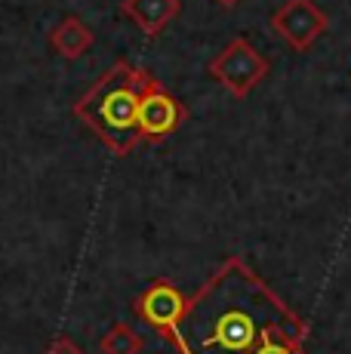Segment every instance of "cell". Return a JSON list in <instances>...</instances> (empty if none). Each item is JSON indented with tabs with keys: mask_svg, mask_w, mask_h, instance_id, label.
I'll use <instances>...</instances> for the list:
<instances>
[{
	"mask_svg": "<svg viewBox=\"0 0 351 354\" xmlns=\"http://www.w3.org/2000/svg\"><path fill=\"white\" fill-rule=\"evenodd\" d=\"M302 324L244 259H228L185 302L170 342L182 354H262L268 345H302Z\"/></svg>",
	"mask_w": 351,
	"mask_h": 354,
	"instance_id": "obj_1",
	"label": "cell"
},
{
	"mask_svg": "<svg viewBox=\"0 0 351 354\" xmlns=\"http://www.w3.org/2000/svg\"><path fill=\"white\" fill-rule=\"evenodd\" d=\"M151 71L126 59H117L74 105V118L105 142L117 158H126L142 142L139 133V99Z\"/></svg>",
	"mask_w": 351,
	"mask_h": 354,
	"instance_id": "obj_2",
	"label": "cell"
},
{
	"mask_svg": "<svg viewBox=\"0 0 351 354\" xmlns=\"http://www.w3.org/2000/svg\"><path fill=\"white\" fill-rule=\"evenodd\" d=\"M268 71H272L268 59L247 37L228 40L225 50L210 62V74L225 90H231V96H238V99H247L249 90L268 77Z\"/></svg>",
	"mask_w": 351,
	"mask_h": 354,
	"instance_id": "obj_3",
	"label": "cell"
},
{
	"mask_svg": "<svg viewBox=\"0 0 351 354\" xmlns=\"http://www.w3.org/2000/svg\"><path fill=\"white\" fill-rule=\"evenodd\" d=\"M188 118L185 105L167 90L160 80L148 77L145 90H142L139 99V133L142 142H158L167 139L170 133L182 127V120Z\"/></svg>",
	"mask_w": 351,
	"mask_h": 354,
	"instance_id": "obj_4",
	"label": "cell"
},
{
	"mask_svg": "<svg viewBox=\"0 0 351 354\" xmlns=\"http://www.w3.org/2000/svg\"><path fill=\"white\" fill-rule=\"evenodd\" d=\"M327 12L314 0H283L281 10H274L272 28L287 40L290 50L305 53L308 46L327 31Z\"/></svg>",
	"mask_w": 351,
	"mask_h": 354,
	"instance_id": "obj_5",
	"label": "cell"
},
{
	"mask_svg": "<svg viewBox=\"0 0 351 354\" xmlns=\"http://www.w3.org/2000/svg\"><path fill=\"white\" fill-rule=\"evenodd\" d=\"M133 308H136V315L148 326H154L158 333H164V336L170 339L176 324H179V317H182V311H185V299H182V292L176 290L173 283L154 281L151 287L136 299Z\"/></svg>",
	"mask_w": 351,
	"mask_h": 354,
	"instance_id": "obj_6",
	"label": "cell"
},
{
	"mask_svg": "<svg viewBox=\"0 0 351 354\" xmlns=\"http://www.w3.org/2000/svg\"><path fill=\"white\" fill-rule=\"evenodd\" d=\"M179 0H120V12L139 25L148 37H158L167 31V25L179 16Z\"/></svg>",
	"mask_w": 351,
	"mask_h": 354,
	"instance_id": "obj_7",
	"label": "cell"
},
{
	"mask_svg": "<svg viewBox=\"0 0 351 354\" xmlns=\"http://www.w3.org/2000/svg\"><path fill=\"white\" fill-rule=\"evenodd\" d=\"M96 34L90 31V25L77 16H65L56 28L50 31V46L59 53L62 59H80L90 53Z\"/></svg>",
	"mask_w": 351,
	"mask_h": 354,
	"instance_id": "obj_8",
	"label": "cell"
},
{
	"mask_svg": "<svg viewBox=\"0 0 351 354\" xmlns=\"http://www.w3.org/2000/svg\"><path fill=\"white\" fill-rule=\"evenodd\" d=\"M102 354H139L142 351V336L130 324H114L111 330L99 342Z\"/></svg>",
	"mask_w": 351,
	"mask_h": 354,
	"instance_id": "obj_9",
	"label": "cell"
},
{
	"mask_svg": "<svg viewBox=\"0 0 351 354\" xmlns=\"http://www.w3.org/2000/svg\"><path fill=\"white\" fill-rule=\"evenodd\" d=\"M44 354H86L84 348H80L74 339H68V336H59V339H53L50 342V348H46Z\"/></svg>",
	"mask_w": 351,
	"mask_h": 354,
	"instance_id": "obj_10",
	"label": "cell"
},
{
	"mask_svg": "<svg viewBox=\"0 0 351 354\" xmlns=\"http://www.w3.org/2000/svg\"><path fill=\"white\" fill-rule=\"evenodd\" d=\"M262 354H305V351H302V345H268V348H262Z\"/></svg>",
	"mask_w": 351,
	"mask_h": 354,
	"instance_id": "obj_11",
	"label": "cell"
},
{
	"mask_svg": "<svg viewBox=\"0 0 351 354\" xmlns=\"http://www.w3.org/2000/svg\"><path fill=\"white\" fill-rule=\"evenodd\" d=\"M216 3H222V6H238L240 0H216Z\"/></svg>",
	"mask_w": 351,
	"mask_h": 354,
	"instance_id": "obj_12",
	"label": "cell"
}]
</instances>
